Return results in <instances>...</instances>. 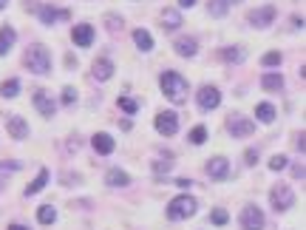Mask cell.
Listing matches in <instances>:
<instances>
[{"label": "cell", "mask_w": 306, "mask_h": 230, "mask_svg": "<svg viewBox=\"0 0 306 230\" xmlns=\"http://www.w3.org/2000/svg\"><path fill=\"white\" fill-rule=\"evenodd\" d=\"M71 40L77 46H82V48H88V46L94 43V26H88V23H79V26H74V32H71Z\"/></svg>", "instance_id": "cell-10"}, {"label": "cell", "mask_w": 306, "mask_h": 230, "mask_svg": "<svg viewBox=\"0 0 306 230\" xmlns=\"http://www.w3.org/2000/svg\"><path fill=\"white\" fill-rule=\"evenodd\" d=\"M45 182H48V170H40V174H37V179H34V182H31V185H28L26 188V196H34V194H40V190H43V188H45Z\"/></svg>", "instance_id": "cell-22"}, {"label": "cell", "mask_w": 306, "mask_h": 230, "mask_svg": "<svg viewBox=\"0 0 306 230\" xmlns=\"http://www.w3.org/2000/svg\"><path fill=\"white\" fill-rule=\"evenodd\" d=\"M119 108H122L125 114H136V111H139V102L131 100V97H119Z\"/></svg>", "instance_id": "cell-28"}, {"label": "cell", "mask_w": 306, "mask_h": 230, "mask_svg": "<svg viewBox=\"0 0 306 230\" xmlns=\"http://www.w3.org/2000/svg\"><path fill=\"white\" fill-rule=\"evenodd\" d=\"M71 14L65 9H51V6H43L40 9V20H43L45 26H51V23H57V20H68Z\"/></svg>", "instance_id": "cell-14"}, {"label": "cell", "mask_w": 306, "mask_h": 230, "mask_svg": "<svg viewBox=\"0 0 306 230\" xmlns=\"http://www.w3.org/2000/svg\"><path fill=\"white\" fill-rule=\"evenodd\" d=\"M227 128H230L233 136L241 140V136H250V134L255 131V122H253V120H247V116H241V114H233V116H230V122H227Z\"/></svg>", "instance_id": "cell-5"}, {"label": "cell", "mask_w": 306, "mask_h": 230, "mask_svg": "<svg viewBox=\"0 0 306 230\" xmlns=\"http://www.w3.org/2000/svg\"><path fill=\"white\" fill-rule=\"evenodd\" d=\"M133 43L139 46V52H150V48H153V37H150L145 28H136V32H133Z\"/></svg>", "instance_id": "cell-20"}, {"label": "cell", "mask_w": 306, "mask_h": 230, "mask_svg": "<svg viewBox=\"0 0 306 230\" xmlns=\"http://www.w3.org/2000/svg\"><path fill=\"white\" fill-rule=\"evenodd\" d=\"M196 52H199V43H196L193 37H179V40H176V54H182V57H193Z\"/></svg>", "instance_id": "cell-17"}, {"label": "cell", "mask_w": 306, "mask_h": 230, "mask_svg": "<svg viewBox=\"0 0 306 230\" xmlns=\"http://www.w3.org/2000/svg\"><path fill=\"white\" fill-rule=\"evenodd\" d=\"M207 6H210V14H216V18H224V14H227V0H210Z\"/></svg>", "instance_id": "cell-27"}, {"label": "cell", "mask_w": 306, "mask_h": 230, "mask_svg": "<svg viewBox=\"0 0 306 230\" xmlns=\"http://www.w3.org/2000/svg\"><path fill=\"white\" fill-rule=\"evenodd\" d=\"M34 106H37V111H40L43 116H51L54 114V102L48 100L45 91H34Z\"/></svg>", "instance_id": "cell-18"}, {"label": "cell", "mask_w": 306, "mask_h": 230, "mask_svg": "<svg viewBox=\"0 0 306 230\" xmlns=\"http://www.w3.org/2000/svg\"><path fill=\"white\" fill-rule=\"evenodd\" d=\"M170 168V162H156V174H162V170Z\"/></svg>", "instance_id": "cell-36"}, {"label": "cell", "mask_w": 306, "mask_h": 230, "mask_svg": "<svg viewBox=\"0 0 306 230\" xmlns=\"http://www.w3.org/2000/svg\"><path fill=\"white\" fill-rule=\"evenodd\" d=\"M37 219L43 222V224H54V219H57V210H54L51 204H43V208L37 210Z\"/></svg>", "instance_id": "cell-25"}, {"label": "cell", "mask_w": 306, "mask_h": 230, "mask_svg": "<svg viewBox=\"0 0 306 230\" xmlns=\"http://www.w3.org/2000/svg\"><path fill=\"white\" fill-rule=\"evenodd\" d=\"M111 188H125V185H131V176L125 174V170L114 168V170H108V179H105Z\"/></svg>", "instance_id": "cell-19"}, {"label": "cell", "mask_w": 306, "mask_h": 230, "mask_svg": "<svg viewBox=\"0 0 306 230\" xmlns=\"http://www.w3.org/2000/svg\"><path fill=\"white\" fill-rule=\"evenodd\" d=\"M272 20H275V6H261V9L250 12V23L255 28H267Z\"/></svg>", "instance_id": "cell-9"}, {"label": "cell", "mask_w": 306, "mask_h": 230, "mask_svg": "<svg viewBox=\"0 0 306 230\" xmlns=\"http://www.w3.org/2000/svg\"><path fill=\"white\" fill-rule=\"evenodd\" d=\"M230 222V216H227V210H213V224H227Z\"/></svg>", "instance_id": "cell-33"}, {"label": "cell", "mask_w": 306, "mask_h": 230, "mask_svg": "<svg viewBox=\"0 0 306 230\" xmlns=\"http://www.w3.org/2000/svg\"><path fill=\"white\" fill-rule=\"evenodd\" d=\"M162 26H165V28H170V32H173V28H179V26H182V14H179L176 9L162 12Z\"/></svg>", "instance_id": "cell-21"}, {"label": "cell", "mask_w": 306, "mask_h": 230, "mask_svg": "<svg viewBox=\"0 0 306 230\" xmlns=\"http://www.w3.org/2000/svg\"><path fill=\"white\" fill-rule=\"evenodd\" d=\"M0 94H3L6 100L17 97V94H20V80H6V82H3V88H0Z\"/></svg>", "instance_id": "cell-26"}, {"label": "cell", "mask_w": 306, "mask_h": 230, "mask_svg": "<svg viewBox=\"0 0 306 230\" xmlns=\"http://www.w3.org/2000/svg\"><path fill=\"white\" fill-rule=\"evenodd\" d=\"M9 230H28V228H23V224H9Z\"/></svg>", "instance_id": "cell-39"}, {"label": "cell", "mask_w": 306, "mask_h": 230, "mask_svg": "<svg viewBox=\"0 0 306 230\" xmlns=\"http://www.w3.org/2000/svg\"><path fill=\"white\" fill-rule=\"evenodd\" d=\"M261 86L267 91H281V88H284V77H281V74H264Z\"/></svg>", "instance_id": "cell-23"}, {"label": "cell", "mask_w": 306, "mask_h": 230, "mask_svg": "<svg viewBox=\"0 0 306 230\" xmlns=\"http://www.w3.org/2000/svg\"><path fill=\"white\" fill-rule=\"evenodd\" d=\"M204 140H207V128H204V125H196V128L190 131V142L193 145H201Z\"/></svg>", "instance_id": "cell-29"}, {"label": "cell", "mask_w": 306, "mask_h": 230, "mask_svg": "<svg viewBox=\"0 0 306 230\" xmlns=\"http://www.w3.org/2000/svg\"><path fill=\"white\" fill-rule=\"evenodd\" d=\"M281 52H270V54H264V60H261V66H267V68H275V66H281Z\"/></svg>", "instance_id": "cell-31"}, {"label": "cell", "mask_w": 306, "mask_h": 230, "mask_svg": "<svg viewBox=\"0 0 306 230\" xmlns=\"http://www.w3.org/2000/svg\"><path fill=\"white\" fill-rule=\"evenodd\" d=\"M179 6H182V9H190V6H196V0H179Z\"/></svg>", "instance_id": "cell-37"}, {"label": "cell", "mask_w": 306, "mask_h": 230, "mask_svg": "<svg viewBox=\"0 0 306 230\" xmlns=\"http://www.w3.org/2000/svg\"><path fill=\"white\" fill-rule=\"evenodd\" d=\"M207 174H210V179H224L230 174V162L224 156H213L207 162Z\"/></svg>", "instance_id": "cell-12"}, {"label": "cell", "mask_w": 306, "mask_h": 230, "mask_svg": "<svg viewBox=\"0 0 306 230\" xmlns=\"http://www.w3.org/2000/svg\"><path fill=\"white\" fill-rule=\"evenodd\" d=\"M221 57H224L227 62H241V60H244V52H241V48H224Z\"/></svg>", "instance_id": "cell-30"}, {"label": "cell", "mask_w": 306, "mask_h": 230, "mask_svg": "<svg viewBox=\"0 0 306 230\" xmlns=\"http://www.w3.org/2000/svg\"><path fill=\"white\" fill-rule=\"evenodd\" d=\"M241 224L244 230H261L264 228V213L255 208V204H247L244 213H241Z\"/></svg>", "instance_id": "cell-8"}, {"label": "cell", "mask_w": 306, "mask_h": 230, "mask_svg": "<svg viewBox=\"0 0 306 230\" xmlns=\"http://www.w3.org/2000/svg\"><path fill=\"white\" fill-rule=\"evenodd\" d=\"M62 102H65V106H74V102H77V91L74 88H62Z\"/></svg>", "instance_id": "cell-34"}, {"label": "cell", "mask_w": 306, "mask_h": 230, "mask_svg": "<svg viewBox=\"0 0 306 230\" xmlns=\"http://www.w3.org/2000/svg\"><path fill=\"white\" fill-rule=\"evenodd\" d=\"M292 26H295V28H304V18H292Z\"/></svg>", "instance_id": "cell-38"}, {"label": "cell", "mask_w": 306, "mask_h": 230, "mask_svg": "<svg viewBox=\"0 0 306 230\" xmlns=\"http://www.w3.org/2000/svg\"><path fill=\"white\" fill-rule=\"evenodd\" d=\"M227 3H241V0H227Z\"/></svg>", "instance_id": "cell-41"}, {"label": "cell", "mask_w": 306, "mask_h": 230, "mask_svg": "<svg viewBox=\"0 0 306 230\" xmlns=\"http://www.w3.org/2000/svg\"><path fill=\"white\" fill-rule=\"evenodd\" d=\"M156 131L165 134V136H173V134L179 131V116H176L173 111H162V114H156Z\"/></svg>", "instance_id": "cell-7"}, {"label": "cell", "mask_w": 306, "mask_h": 230, "mask_svg": "<svg viewBox=\"0 0 306 230\" xmlns=\"http://www.w3.org/2000/svg\"><path fill=\"white\" fill-rule=\"evenodd\" d=\"M94 77H96L99 82L111 80V77H114V62H111V60H105V57H99V60H94Z\"/></svg>", "instance_id": "cell-13"}, {"label": "cell", "mask_w": 306, "mask_h": 230, "mask_svg": "<svg viewBox=\"0 0 306 230\" xmlns=\"http://www.w3.org/2000/svg\"><path fill=\"white\" fill-rule=\"evenodd\" d=\"M159 86H162V91H165V97L170 102H184L187 100V80L176 71H165L159 77Z\"/></svg>", "instance_id": "cell-1"}, {"label": "cell", "mask_w": 306, "mask_h": 230, "mask_svg": "<svg viewBox=\"0 0 306 230\" xmlns=\"http://www.w3.org/2000/svg\"><path fill=\"white\" fill-rule=\"evenodd\" d=\"M270 199H272V208L281 213V210H289V208H292L295 194H292L287 185H275V188H272V194H270Z\"/></svg>", "instance_id": "cell-4"}, {"label": "cell", "mask_w": 306, "mask_h": 230, "mask_svg": "<svg viewBox=\"0 0 306 230\" xmlns=\"http://www.w3.org/2000/svg\"><path fill=\"white\" fill-rule=\"evenodd\" d=\"M221 102V91L216 86H204L199 88V108L201 111H213V108H219Z\"/></svg>", "instance_id": "cell-6"}, {"label": "cell", "mask_w": 306, "mask_h": 230, "mask_svg": "<svg viewBox=\"0 0 306 230\" xmlns=\"http://www.w3.org/2000/svg\"><path fill=\"white\" fill-rule=\"evenodd\" d=\"M6 128H9V134L14 140H26L28 136V125L23 122L20 116H9V120H6Z\"/></svg>", "instance_id": "cell-15"}, {"label": "cell", "mask_w": 306, "mask_h": 230, "mask_svg": "<svg viewBox=\"0 0 306 230\" xmlns=\"http://www.w3.org/2000/svg\"><path fill=\"white\" fill-rule=\"evenodd\" d=\"M26 66L28 71H34V74H48V68H51V54H48V48L45 46H31L26 52Z\"/></svg>", "instance_id": "cell-2"}, {"label": "cell", "mask_w": 306, "mask_h": 230, "mask_svg": "<svg viewBox=\"0 0 306 230\" xmlns=\"http://www.w3.org/2000/svg\"><path fill=\"white\" fill-rule=\"evenodd\" d=\"M196 199L193 196H176L173 202L167 204V219H173V222H179V219H190L193 213H196Z\"/></svg>", "instance_id": "cell-3"}, {"label": "cell", "mask_w": 306, "mask_h": 230, "mask_svg": "<svg viewBox=\"0 0 306 230\" xmlns=\"http://www.w3.org/2000/svg\"><path fill=\"white\" fill-rule=\"evenodd\" d=\"M244 160H247V165H255V162H258V150L250 148V150L244 154Z\"/></svg>", "instance_id": "cell-35"}, {"label": "cell", "mask_w": 306, "mask_h": 230, "mask_svg": "<svg viewBox=\"0 0 306 230\" xmlns=\"http://www.w3.org/2000/svg\"><path fill=\"white\" fill-rule=\"evenodd\" d=\"M6 3H9V0H0V9H6Z\"/></svg>", "instance_id": "cell-40"}, {"label": "cell", "mask_w": 306, "mask_h": 230, "mask_svg": "<svg viewBox=\"0 0 306 230\" xmlns=\"http://www.w3.org/2000/svg\"><path fill=\"white\" fill-rule=\"evenodd\" d=\"M14 40H17V34H14V28H11V26H3V28H0V57L11 52Z\"/></svg>", "instance_id": "cell-16"}, {"label": "cell", "mask_w": 306, "mask_h": 230, "mask_svg": "<svg viewBox=\"0 0 306 230\" xmlns=\"http://www.w3.org/2000/svg\"><path fill=\"white\" fill-rule=\"evenodd\" d=\"M255 116H258L261 122H272V120H275V108H272L270 102H261V106L255 108Z\"/></svg>", "instance_id": "cell-24"}, {"label": "cell", "mask_w": 306, "mask_h": 230, "mask_svg": "<svg viewBox=\"0 0 306 230\" xmlns=\"http://www.w3.org/2000/svg\"><path fill=\"white\" fill-rule=\"evenodd\" d=\"M270 168L272 170H284V168H287V156H281V154H278V156H272V160H270Z\"/></svg>", "instance_id": "cell-32"}, {"label": "cell", "mask_w": 306, "mask_h": 230, "mask_svg": "<svg viewBox=\"0 0 306 230\" xmlns=\"http://www.w3.org/2000/svg\"><path fill=\"white\" fill-rule=\"evenodd\" d=\"M91 145H94V150L96 154H102V156L114 154V148H116V142H114L111 134H94V136H91Z\"/></svg>", "instance_id": "cell-11"}]
</instances>
